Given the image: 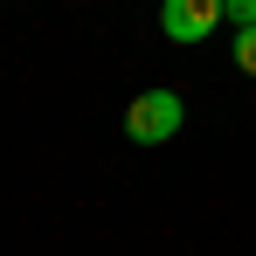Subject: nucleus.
Instances as JSON below:
<instances>
[{"label": "nucleus", "instance_id": "1", "mask_svg": "<svg viewBox=\"0 0 256 256\" xmlns=\"http://www.w3.org/2000/svg\"><path fill=\"white\" fill-rule=\"evenodd\" d=\"M180 118H187L180 90H138L132 111H125V132H132V146H166L180 132Z\"/></svg>", "mask_w": 256, "mask_h": 256}, {"label": "nucleus", "instance_id": "4", "mask_svg": "<svg viewBox=\"0 0 256 256\" xmlns=\"http://www.w3.org/2000/svg\"><path fill=\"white\" fill-rule=\"evenodd\" d=\"M236 70H242V76H256V28H242V35H236Z\"/></svg>", "mask_w": 256, "mask_h": 256}, {"label": "nucleus", "instance_id": "2", "mask_svg": "<svg viewBox=\"0 0 256 256\" xmlns=\"http://www.w3.org/2000/svg\"><path fill=\"white\" fill-rule=\"evenodd\" d=\"M160 28L166 42H201L222 28V0H160Z\"/></svg>", "mask_w": 256, "mask_h": 256}, {"label": "nucleus", "instance_id": "3", "mask_svg": "<svg viewBox=\"0 0 256 256\" xmlns=\"http://www.w3.org/2000/svg\"><path fill=\"white\" fill-rule=\"evenodd\" d=\"M222 21H236V35L256 28V0H222Z\"/></svg>", "mask_w": 256, "mask_h": 256}]
</instances>
